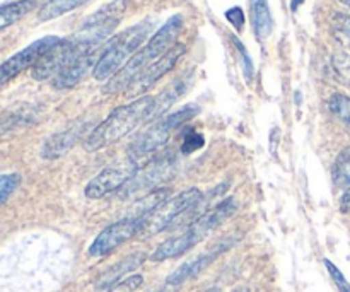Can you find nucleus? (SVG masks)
<instances>
[{"label": "nucleus", "mask_w": 350, "mask_h": 292, "mask_svg": "<svg viewBox=\"0 0 350 292\" xmlns=\"http://www.w3.org/2000/svg\"><path fill=\"white\" fill-rule=\"evenodd\" d=\"M137 170H139V164L132 157H126L123 163L113 164V166L105 168L101 173L96 174L88 185H85V197L92 198V200H98V198L106 197L108 194L120 190V188L125 187L133 176H135Z\"/></svg>", "instance_id": "8"}, {"label": "nucleus", "mask_w": 350, "mask_h": 292, "mask_svg": "<svg viewBox=\"0 0 350 292\" xmlns=\"http://www.w3.org/2000/svg\"><path fill=\"white\" fill-rule=\"evenodd\" d=\"M38 5V0H16V2L0 5V31L12 26L17 21L23 19Z\"/></svg>", "instance_id": "20"}, {"label": "nucleus", "mask_w": 350, "mask_h": 292, "mask_svg": "<svg viewBox=\"0 0 350 292\" xmlns=\"http://www.w3.org/2000/svg\"><path fill=\"white\" fill-rule=\"evenodd\" d=\"M205 292H221V291H219L217 287H212V289H207Z\"/></svg>", "instance_id": "36"}, {"label": "nucleus", "mask_w": 350, "mask_h": 292, "mask_svg": "<svg viewBox=\"0 0 350 292\" xmlns=\"http://www.w3.org/2000/svg\"><path fill=\"white\" fill-rule=\"evenodd\" d=\"M185 51H187V47H185V44H174V47L171 48L166 55H163L159 60H156L154 64H150L149 67L144 68V70L130 82L129 88L123 91L126 98H137V96L146 94L163 75H166L167 72L173 70L174 65H176L178 62H180V58L185 55Z\"/></svg>", "instance_id": "10"}, {"label": "nucleus", "mask_w": 350, "mask_h": 292, "mask_svg": "<svg viewBox=\"0 0 350 292\" xmlns=\"http://www.w3.org/2000/svg\"><path fill=\"white\" fill-rule=\"evenodd\" d=\"M142 228V217H125L118 222H113L106 229H103L98 238L89 246L91 256H106L132 238L139 236Z\"/></svg>", "instance_id": "9"}, {"label": "nucleus", "mask_w": 350, "mask_h": 292, "mask_svg": "<svg viewBox=\"0 0 350 292\" xmlns=\"http://www.w3.org/2000/svg\"><path fill=\"white\" fill-rule=\"evenodd\" d=\"M60 40L62 38L58 36H44L41 38V40L33 41L29 47L17 51V53L12 55L10 58H7V60L0 65V85L12 81L14 77H17V75H19L21 72L26 70V68L34 67V65L38 64V60H40L48 50H51Z\"/></svg>", "instance_id": "11"}, {"label": "nucleus", "mask_w": 350, "mask_h": 292, "mask_svg": "<svg viewBox=\"0 0 350 292\" xmlns=\"http://www.w3.org/2000/svg\"><path fill=\"white\" fill-rule=\"evenodd\" d=\"M156 292H178V287L166 286V287H164V289H159V291H156Z\"/></svg>", "instance_id": "34"}, {"label": "nucleus", "mask_w": 350, "mask_h": 292, "mask_svg": "<svg viewBox=\"0 0 350 292\" xmlns=\"http://www.w3.org/2000/svg\"><path fill=\"white\" fill-rule=\"evenodd\" d=\"M205 146V139L202 133H197L193 129L188 130L183 137V142H181V152L183 154H191L195 150L202 149Z\"/></svg>", "instance_id": "29"}, {"label": "nucleus", "mask_w": 350, "mask_h": 292, "mask_svg": "<svg viewBox=\"0 0 350 292\" xmlns=\"http://www.w3.org/2000/svg\"><path fill=\"white\" fill-rule=\"evenodd\" d=\"M82 130H84V127H75V129L65 130V132L51 135L50 139L43 144L41 156H43L44 159H57V157L67 154L68 150L77 144L79 137L82 135Z\"/></svg>", "instance_id": "17"}, {"label": "nucleus", "mask_w": 350, "mask_h": 292, "mask_svg": "<svg viewBox=\"0 0 350 292\" xmlns=\"http://www.w3.org/2000/svg\"><path fill=\"white\" fill-rule=\"evenodd\" d=\"M325 267H327L328 274H330L332 280H334L335 286H337L338 292H350V284L347 282V279H345L344 274H342L330 260H325Z\"/></svg>", "instance_id": "31"}, {"label": "nucleus", "mask_w": 350, "mask_h": 292, "mask_svg": "<svg viewBox=\"0 0 350 292\" xmlns=\"http://www.w3.org/2000/svg\"><path fill=\"white\" fill-rule=\"evenodd\" d=\"M150 27H152V23L146 19L135 26H130L129 29L113 38L106 50L99 55L98 64L92 70V77L96 81H109L142 47Z\"/></svg>", "instance_id": "4"}, {"label": "nucleus", "mask_w": 350, "mask_h": 292, "mask_svg": "<svg viewBox=\"0 0 350 292\" xmlns=\"http://www.w3.org/2000/svg\"><path fill=\"white\" fill-rule=\"evenodd\" d=\"M231 41H232V44H234V47H236V50L239 51V55H241L243 70H245L246 81H252V77H253V62H252V58H250L248 51H246L245 44H243L241 41H239L238 38L234 36V34H232V36H231Z\"/></svg>", "instance_id": "30"}, {"label": "nucleus", "mask_w": 350, "mask_h": 292, "mask_svg": "<svg viewBox=\"0 0 350 292\" xmlns=\"http://www.w3.org/2000/svg\"><path fill=\"white\" fill-rule=\"evenodd\" d=\"M301 3H303V0H293V3H291V9L296 10L297 5H301Z\"/></svg>", "instance_id": "35"}, {"label": "nucleus", "mask_w": 350, "mask_h": 292, "mask_svg": "<svg viewBox=\"0 0 350 292\" xmlns=\"http://www.w3.org/2000/svg\"><path fill=\"white\" fill-rule=\"evenodd\" d=\"M98 50L88 51V53L77 55L57 77H53V88L55 89H72L79 84L81 81H84L85 75L89 74V70H94L96 64H98Z\"/></svg>", "instance_id": "13"}, {"label": "nucleus", "mask_w": 350, "mask_h": 292, "mask_svg": "<svg viewBox=\"0 0 350 292\" xmlns=\"http://www.w3.org/2000/svg\"><path fill=\"white\" fill-rule=\"evenodd\" d=\"M130 0H113L108 5L99 9L94 16L89 17L74 36H70L72 44L79 53L98 50L99 44L111 36L113 31L118 27L123 14L126 12Z\"/></svg>", "instance_id": "5"}, {"label": "nucleus", "mask_w": 350, "mask_h": 292, "mask_svg": "<svg viewBox=\"0 0 350 292\" xmlns=\"http://www.w3.org/2000/svg\"><path fill=\"white\" fill-rule=\"evenodd\" d=\"M224 252V248L221 250H215V252L212 253H205V255H200L197 256V258H193L191 262H187L183 263V265L180 267L178 270H174L173 274H171L170 277L166 279V286L170 287H180L181 284H185L187 280L193 279V277H197L198 274L204 272L205 269H207L208 265H211L212 262H214L215 258H217L221 253Z\"/></svg>", "instance_id": "16"}, {"label": "nucleus", "mask_w": 350, "mask_h": 292, "mask_svg": "<svg viewBox=\"0 0 350 292\" xmlns=\"http://www.w3.org/2000/svg\"><path fill=\"white\" fill-rule=\"evenodd\" d=\"M332 67H334L338 81L350 89V55L344 53V51L335 53L332 57Z\"/></svg>", "instance_id": "26"}, {"label": "nucleus", "mask_w": 350, "mask_h": 292, "mask_svg": "<svg viewBox=\"0 0 350 292\" xmlns=\"http://www.w3.org/2000/svg\"><path fill=\"white\" fill-rule=\"evenodd\" d=\"M334 181L337 187L350 190V149L342 150L334 164Z\"/></svg>", "instance_id": "22"}, {"label": "nucleus", "mask_w": 350, "mask_h": 292, "mask_svg": "<svg viewBox=\"0 0 350 292\" xmlns=\"http://www.w3.org/2000/svg\"><path fill=\"white\" fill-rule=\"evenodd\" d=\"M250 12L255 36L258 40H267L273 31V19L270 12L269 0H250Z\"/></svg>", "instance_id": "19"}, {"label": "nucleus", "mask_w": 350, "mask_h": 292, "mask_svg": "<svg viewBox=\"0 0 350 292\" xmlns=\"http://www.w3.org/2000/svg\"><path fill=\"white\" fill-rule=\"evenodd\" d=\"M89 0H48L43 7L40 9L38 19L40 21H51L57 17L64 16V14L70 12V10L77 9V7L84 5Z\"/></svg>", "instance_id": "21"}, {"label": "nucleus", "mask_w": 350, "mask_h": 292, "mask_svg": "<svg viewBox=\"0 0 350 292\" xmlns=\"http://www.w3.org/2000/svg\"><path fill=\"white\" fill-rule=\"evenodd\" d=\"M340 211L344 214L350 215V190H345V194L340 198Z\"/></svg>", "instance_id": "33"}, {"label": "nucleus", "mask_w": 350, "mask_h": 292, "mask_svg": "<svg viewBox=\"0 0 350 292\" xmlns=\"http://www.w3.org/2000/svg\"><path fill=\"white\" fill-rule=\"evenodd\" d=\"M328 106H330V111L350 129V98L349 96L337 92V94H334L330 98Z\"/></svg>", "instance_id": "25"}, {"label": "nucleus", "mask_w": 350, "mask_h": 292, "mask_svg": "<svg viewBox=\"0 0 350 292\" xmlns=\"http://www.w3.org/2000/svg\"><path fill=\"white\" fill-rule=\"evenodd\" d=\"M34 122V116H31L26 111H14L9 115H3L0 118V137L7 135V133L14 132L17 129H23V127L31 125Z\"/></svg>", "instance_id": "23"}, {"label": "nucleus", "mask_w": 350, "mask_h": 292, "mask_svg": "<svg viewBox=\"0 0 350 292\" xmlns=\"http://www.w3.org/2000/svg\"><path fill=\"white\" fill-rule=\"evenodd\" d=\"M340 2H342V3H345V5H347L349 9H350V0H340Z\"/></svg>", "instance_id": "37"}, {"label": "nucleus", "mask_w": 350, "mask_h": 292, "mask_svg": "<svg viewBox=\"0 0 350 292\" xmlns=\"http://www.w3.org/2000/svg\"><path fill=\"white\" fill-rule=\"evenodd\" d=\"M191 77H193V72H187L185 75H181L180 79L173 82L171 85H167L159 96L154 98V105H152V111H150L149 120H156L163 116V113H166L185 92L188 91V88L191 85Z\"/></svg>", "instance_id": "15"}, {"label": "nucleus", "mask_w": 350, "mask_h": 292, "mask_svg": "<svg viewBox=\"0 0 350 292\" xmlns=\"http://www.w3.org/2000/svg\"><path fill=\"white\" fill-rule=\"evenodd\" d=\"M200 113V108L195 105H188L185 108L178 109V111L170 113L167 116H161L157 122H154L139 139L133 142L132 150H130V157L132 159H140V157H147L150 154L157 152V150L163 149L171 139V133L174 130L180 129L183 123L190 122L191 118Z\"/></svg>", "instance_id": "6"}, {"label": "nucleus", "mask_w": 350, "mask_h": 292, "mask_svg": "<svg viewBox=\"0 0 350 292\" xmlns=\"http://www.w3.org/2000/svg\"><path fill=\"white\" fill-rule=\"evenodd\" d=\"M202 198V191L198 188H190V190L181 191L180 195L173 198H167L163 204L157 205L156 209L142 217V228H140L139 238H152L159 235L164 229L176 224V219H180L190 207H193Z\"/></svg>", "instance_id": "7"}, {"label": "nucleus", "mask_w": 350, "mask_h": 292, "mask_svg": "<svg viewBox=\"0 0 350 292\" xmlns=\"http://www.w3.org/2000/svg\"><path fill=\"white\" fill-rule=\"evenodd\" d=\"M232 292H248L245 289V287H239V289H236V291H232Z\"/></svg>", "instance_id": "38"}, {"label": "nucleus", "mask_w": 350, "mask_h": 292, "mask_svg": "<svg viewBox=\"0 0 350 292\" xmlns=\"http://www.w3.org/2000/svg\"><path fill=\"white\" fill-rule=\"evenodd\" d=\"M144 284L142 276H130L126 279H122L120 282L111 284V286L105 287V289H99V292H135L140 286Z\"/></svg>", "instance_id": "28"}, {"label": "nucleus", "mask_w": 350, "mask_h": 292, "mask_svg": "<svg viewBox=\"0 0 350 292\" xmlns=\"http://www.w3.org/2000/svg\"><path fill=\"white\" fill-rule=\"evenodd\" d=\"M152 105V96H144V98L135 99V101L129 103V105H123L120 108L113 109L108 118L99 123L89 133L88 139L84 140L85 150L96 152V150H101L122 140L123 137H126L137 127L149 120Z\"/></svg>", "instance_id": "2"}, {"label": "nucleus", "mask_w": 350, "mask_h": 292, "mask_svg": "<svg viewBox=\"0 0 350 292\" xmlns=\"http://www.w3.org/2000/svg\"><path fill=\"white\" fill-rule=\"evenodd\" d=\"M21 185V176L19 174H2L0 176V205L5 204L10 198V195L17 190V187Z\"/></svg>", "instance_id": "27"}, {"label": "nucleus", "mask_w": 350, "mask_h": 292, "mask_svg": "<svg viewBox=\"0 0 350 292\" xmlns=\"http://www.w3.org/2000/svg\"><path fill=\"white\" fill-rule=\"evenodd\" d=\"M146 260H147L146 253H133V255L126 256V258H123L122 262H118L116 265H113L111 269L106 270V272L96 280V287H98V289H105V287L111 286V284L120 282L123 276H126V274L139 269Z\"/></svg>", "instance_id": "18"}, {"label": "nucleus", "mask_w": 350, "mask_h": 292, "mask_svg": "<svg viewBox=\"0 0 350 292\" xmlns=\"http://www.w3.org/2000/svg\"><path fill=\"white\" fill-rule=\"evenodd\" d=\"M181 27H183V17L180 14L170 17V19L164 23V26L113 75L108 81V84L103 88V92L106 94H116V92H122L129 88L130 82L140 74L146 67H149L150 64H154L156 60H159L163 55H166L171 48L174 47V41L180 36Z\"/></svg>", "instance_id": "1"}, {"label": "nucleus", "mask_w": 350, "mask_h": 292, "mask_svg": "<svg viewBox=\"0 0 350 292\" xmlns=\"http://www.w3.org/2000/svg\"><path fill=\"white\" fill-rule=\"evenodd\" d=\"M171 164H173V161L170 157H161V159L150 161L144 170H137L135 176L123 188H125L126 194H133V191L146 190V188H150L152 185L161 183L167 174V171H170Z\"/></svg>", "instance_id": "14"}, {"label": "nucleus", "mask_w": 350, "mask_h": 292, "mask_svg": "<svg viewBox=\"0 0 350 292\" xmlns=\"http://www.w3.org/2000/svg\"><path fill=\"white\" fill-rule=\"evenodd\" d=\"M236 209H238V204H236L234 198H228V200L221 202L214 209L202 214L197 221L188 224L187 231L181 233L180 236H174V238H170L164 243H161L156 248V252L150 255V260L152 262H164V260L178 258V256L185 255L193 246L204 241L214 229H217L228 219H231L234 215Z\"/></svg>", "instance_id": "3"}, {"label": "nucleus", "mask_w": 350, "mask_h": 292, "mask_svg": "<svg viewBox=\"0 0 350 292\" xmlns=\"http://www.w3.org/2000/svg\"><path fill=\"white\" fill-rule=\"evenodd\" d=\"M332 31L338 43L350 50V16L342 12L335 14L332 19Z\"/></svg>", "instance_id": "24"}, {"label": "nucleus", "mask_w": 350, "mask_h": 292, "mask_svg": "<svg viewBox=\"0 0 350 292\" xmlns=\"http://www.w3.org/2000/svg\"><path fill=\"white\" fill-rule=\"evenodd\" d=\"M77 55L82 53L75 50L70 38L60 40L38 60V64L33 67V77L36 81H48L51 77H57Z\"/></svg>", "instance_id": "12"}, {"label": "nucleus", "mask_w": 350, "mask_h": 292, "mask_svg": "<svg viewBox=\"0 0 350 292\" xmlns=\"http://www.w3.org/2000/svg\"><path fill=\"white\" fill-rule=\"evenodd\" d=\"M226 19L234 26L236 31H241L245 26V12L241 7H232V9L226 10Z\"/></svg>", "instance_id": "32"}]
</instances>
